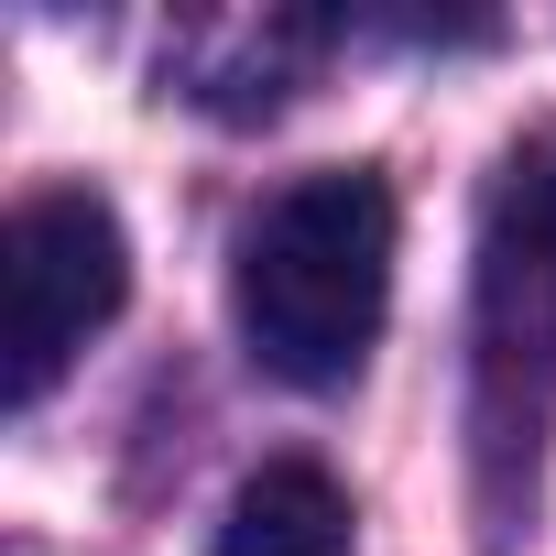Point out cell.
I'll use <instances>...</instances> for the list:
<instances>
[{"mask_svg":"<svg viewBox=\"0 0 556 556\" xmlns=\"http://www.w3.org/2000/svg\"><path fill=\"white\" fill-rule=\"evenodd\" d=\"M12 556H34V545H12Z\"/></svg>","mask_w":556,"mask_h":556,"instance_id":"5","label":"cell"},{"mask_svg":"<svg viewBox=\"0 0 556 556\" xmlns=\"http://www.w3.org/2000/svg\"><path fill=\"white\" fill-rule=\"evenodd\" d=\"M131 295V240L110 218V197L88 186H34L12 207V240H0V393H12V415H34L77 350L121 317Z\"/></svg>","mask_w":556,"mask_h":556,"instance_id":"3","label":"cell"},{"mask_svg":"<svg viewBox=\"0 0 556 556\" xmlns=\"http://www.w3.org/2000/svg\"><path fill=\"white\" fill-rule=\"evenodd\" d=\"M469 382L491 491L534 480L556 415V121H534L480 197V285H469Z\"/></svg>","mask_w":556,"mask_h":556,"instance_id":"2","label":"cell"},{"mask_svg":"<svg viewBox=\"0 0 556 556\" xmlns=\"http://www.w3.org/2000/svg\"><path fill=\"white\" fill-rule=\"evenodd\" d=\"M207 556H361V545H350V502L317 458H273V469L240 480Z\"/></svg>","mask_w":556,"mask_h":556,"instance_id":"4","label":"cell"},{"mask_svg":"<svg viewBox=\"0 0 556 556\" xmlns=\"http://www.w3.org/2000/svg\"><path fill=\"white\" fill-rule=\"evenodd\" d=\"M393 306V186L371 164H328L273 186L240 240H229V317L240 350L295 382V393H339Z\"/></svg>","mask_w":556,"mask_h":556,"instance_id":"1","label":"cell"}]
</instances>
